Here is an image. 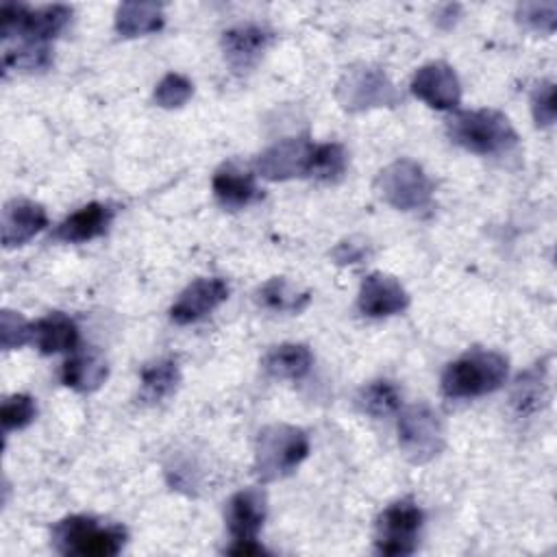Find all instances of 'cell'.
I'll list each match as a JSON object with an SVG mask.
<instances>
[{"instance_id": "1", "label": "cell", "mask_w": 557, "mask_h": 557, "mask_svg": "<svg viewBox=\"0 0 557 557\" xmlns=\"http://www.w3.org/2000/svg\"><path fill=\"white\" fill-rule=\"evenodd\" d=\"M509 363L492 350H472L450 361L442 374V392L450 398H472L496 392L507 379Z\"/></svg>"}, {"instance_id": "2", "label": "cell", "mask_w": 557, "mask_h": 557, "mask_svg": "<svg viewBox=\"0 0 557 557\" xmlns=\"http://www.w3.org/2000/svg\"><path fill=\"white\" fill-rule=\"evenodd\" d=\"M448 135L455 144L476 154L507 152L518 144V135L507 115L494 109L455 113L448 120Z\"/></svg>"}, {"instance_id": "3", "label": "cell", "mask_w": 557, "mask_h": 557, "mask_svg": "<svg viewBox=\"0 0 557 557\" xmlns=\"http://www.w3.org/2000/svg\"><path fill=\"white\" fill-rule=\"evenodd\" d=\"M309 455V437L292 424H270L259 431L255 448V468L261 481L287 476Z\"/></svg>"}, {"instance_id": "4", "label": "cell", "mask_w": 557, "mask_h": 557, "mask_svg": "<svg viewBox=\"0 0 557 557\" xmlns=\"http://www.w3.org/2000/svg\"><path fill=\"white\" fill-rule=\"evenodd\" d=\"M126 531L117 524H100L87 516H70L54 524L52 544L61 555L111 557L122 550Z\"/></svg>"}, {"instance_id": "5", "label": "cell", "mask_w": 557, "mask_h": 557, "mask_svg": "<svg viewBox=\"0 0 557 557\" xmlns=\"http://www.w3.org/2000/svg\"><path fill=\"white\" fill-rule=\"evenodd\" d=\"M444 424L426 403L409 405L398 418V444L413 463H426L444 448Z\"/></svg>"}, {"instance_id": "6", "label": "cell", "mask_w": 557, "mask_h": 557, "mask_svg": "<svg viewBox=\"0 0 557 557\" xmlns=\"http://www.w3.org/2000/svg\"><path fill=\"white\" fill-rule=\"evenodd\" d=\"M72 9L65 4H48L30 9L20 2H4L0 9L2 17V37L9 39L20 35L22 41L46 44L67 24Z\"/></svg>"}, {"instance_id": "7", "label": "cell", "mask_w": 557, "mask_h": 557, "mask_svg": "<svg viewBox=\"0 0 557 557\" xmlns=\"http://www.w3.org/2000/svg\"><path fill=\"white\" fill-rule=\"evenodd\" d=\"M381 198L400 211L420 209L431 200L433 185L424 170L411 159H398L389 163L376 178Z\"/></svg>"}, {"instance_id": "8", "label": "cell", "mask_w": 557, "mask_h": 557, "mask_svg": "<svg viewBox=\"0 0 557 557\" xmlns=\"http://www.w3.org/2000/svg\"><path fill=\"white\" fill-rule=\"evenodd\" d=\"M339 104L348 111H363L372 107H392L400 100L392 81L372 65H355L350 67L335 91Z\"/></svg>"}, {"instance_id": "9", "label": "cell", "mask_w": 557, "mask_h": 557, "mask_svg": "<svg viewBox=\"0 0 557 557\" xmlns=\"http://www.w3.org/2000/svg\"><path fill=\"white\" fill-rule=\"evenodd\" d=\"M420 527L422 509L411 498L392 503L376 520L374 542L379 553L389 557H403L413 553Z\"/></svg>"}, {"instance_id": "10", "label": "cell", "mask_w": 557, "mask_h": 557, "mask_svg": "<svg viewBox=\"0 0 557 557\" xmlns=\"http://www.w3.org/2000/svg\"><path fill=\"white\" fill-rule=\"evenodd\" d=\"M313 144L307 137H285L265 148L257 159V172L268 181L307 176Z\"/></svg>"}, {"instance_id": "11", "label": "cell", "mask_w": 557, "mask_h": 557, "mask_svg": "<svg viewBox=\"0 0 557 557\" xmlns=\"http://www.w3.org/2000/svg\"><path fill=\"white\" fill-rule=\"evenodd\" d=\"M411 91L416 98H420L437 111L453 109L461 98L459 78L455 70L444 61L422 65L411 81Z\"/></svg>"}, {"instance_id": "12", "label": "cell", "mask_w": 557, "mask_h": 557, "mask_svg": "<svg viewBox=\"0 0 557 557\" xmlns=\"http://www.w3.org/2000/svg\"><path fill=\"white\" fill-rule=\"evenodd\" d=\"M226 296L228 285L222 278H198L181 292V296L170 309V318L176 324H191L211 313L215 307H220L226 300Z\"/></svg>"}, {"instance_id": "13", "label": "cell", "mask_w": 557, "mask_h": 557, "mask_svg": "<svg viewBox=\"0 0 557 557\" xmlns=\"http://www.w3.org/2000/svg\"><path fill=\"white\" fill-rule=\"evenodd\" d=\"M409 305V294L405 287L389 274L372 272L363 278L359 289L357 307L363 315L385 318L400 313Z\"/></svg>"}, {"instance_id": "14", "label": "cell", "mask_w": 557, "mask_h": 557, "mask_svg": "<svg viewBox=\"0 0 557 557\" xmlns=\"http://www.w3.org/2000/svg\"><path fill=\"white\" fill-rule=\"evenodd\" d=\"M265 494L259 487L233 494L226 505V522L233 542H255L265 520Z\"/></svg>"}, {"instance_id": "15", "label": "cell", "mask_w": 557, "mask_h": 557, "mask_svg": "<svg viewBox=\"0 0 557 557\" xmlns=\"http://www.w3.org/2000/svg\"><path fill=\"white\" fill-rule=\"evenodd\" d=\"M270 41H272V33L257 24L233 26L222 35L224 57L235 72H246L255 67Z\"/></svg>"}, {"instance_id": "16", "label": "cell", "mask_w": 557, "mask_h": 557, "mask_svg": "<svg viewBox=\"0 0 557 557\" xmlns=\"http://www.w3.org/2000/svg\"><path fill=\"white\" fill-rule=\"evenodd\" d=\"M46 209L30 200H11L2 209V244L4 248L22 246L46 228Z\"/></svg>"}, {"instance_id": "17", "label": "cell", "mask_w": 557, "mask_h": 557, "mask_svg": "<svg viewBox=\"0 0 557 557\" xmlns=\"http://www.w3.org/2000/svg\"><path fill=\"white\" fill-rule=\"evenodd\" d=\"M213 194L222 207L242 209L259 198V187L252 174L226 163L213 176Z\"/></svg>"}, {"instance_id": "18", "label": "cell", "mask_w": 557, "mask_h": 557, "mask_svg": "<svg viewBox=\"0 0 557 557\" xmlns=\"http://www.w3.org/2000/svg\"><path fill=\"white\" fill-rule=\"evenodd\" d=\"M113 213L107 205L100 202H89L85 207H81L78 211H74L70 218H65L59 228H57V237L63 242H89L98 235H102L111 222Z\"/></svg>"}, {"instance_id": "19", "label": "cell", "mask_w": 557, "mask_h": 557, "mask_svg": "<svg viewBox=\"0 0 557 557\" xmlns=\"http://www.w3.org/2000/svg\"><path fill=\"white\" fill-rule=\"evenodd\" d=\"M33 342L44 355L74 350L78 342V329L65 313L54 311L33 324Z\"/></svg>"}, {"instance_id": "20", "label": "cell", "mask_w": 557, "mask_h": 557, "mask_svg": "<svg viewBox=\"0 0 557 557\" xmlns=\"http://www.w3.org/2000/svg\"><path fill=\"white\" fill-rule=\"evenodd\" d=\"M163 26V7L157 2H122L115 13V30L122 37H139Z\"/></svg>"}, {"instance_id": "21", "label": "cell", "mask_w": 557, "mask_h": 557, "mask_svg": "<svg viewBox=\"0 0 557 557\" xmlns=\"http://www.w3.org/2000/svg\"><path fill=\"white\" fill-rule=\"evenodd\" d=\"M109 374L107 361L96 352H76L63 366V383L76 392H94L98 389Z\"/></svg>"}, {"instance_id": "22", "label": "cell", "mask_w": 557, "mask_h": 557, "mask_svg": "<svg viewBox=\"0 0 557 557\" xmlns=\"http://www.w3.org/2000/svg\"><path fill=\"white\" fill-rule=\"evenodd\" d=\"M548 400V383L546 370L535 366L518 376L511 389V407L518 416H531L540 411Z\"/></svg>"}, {"instance_id": "23", "label": "cell", "mask_w": 557, "mask_h": 557, "mask_svg": "<svg viewBox=\"0 0 557 557\" xmlns=\"http://www.w3.org/2000/svg\"><path fill=\"white\" fill-rule=\"evenodd\" d=\"M263 368L274 379H302L311 368V352L302 344H281L265 355Z\"/></svg>"}, {"instance_id": "24", "label": "cell", "mask_w": 557, "mask_h": 557, "mask_svg": "<svg viewBox=\"0 0 557 557\" xmlns=\"http://www.w3.org/2000/svg\"><path fill=\"white\" fill-rule=\"evenodd\" d=\"M178 366L172 359H163L157 363H150L148 368H144L141 372V389H139V398L144 403H159L163 398H168L176 385H178Z\"/></svg>"}, {"instance_id": "25", "label": "cell", "mask_w": 557, "mask_h": 557, "mask_svg": "<svg viewBox=\"0 0 557 557\" xmlns=\"http://www.w3.org/2000/svg\"><path fill=\"white\" fill-rule=\"evenodd\" d=\"M357 405L372 418H385L400 407V394L389 381H372L359 389Z\"/></svg>"}, {"instance_id": "26", "label": "cell", "mask_w": 557, "mask_h": 557, "mask_svg": "<svg viewBox=\"0 0 557 557\" xmlns=\"http://www.w3.org/2000/svg\"><path fill=\"white\" fill-rule=\"evenodd\" d=\"M346 170V152L339 144H313L309 172L307 176L320 178V181H335Z\"/></svg>"}, {"instance_id": "27", "label": "cell", "mask_w": 557, "mask_h": 557, "mask_svg": "<svg viewBox=\"0 0 557 557\" xmlns=\"http://www.w3.org/2000/svg\"><path fill=\"white\" fill-rule=\"evenodd\" d=\"M259 300L263 307L274 311H292L298 313L309 305V294H296L285 278H270L259 289Z\"/></svg>"}, {"instance_id": "28", "label": "cell", "mask_w": 557, "mask_h": 557, "mask_svg": "<svg viewBox=\"0 0 557 557\" xmlns=\"http://www.w3.org/2000/svg\"><path fill=\"white\" fill-rule=\"evenodd\" d=\"M4 70L15 67L24 72L33 70H44L50 65V48L48 44H33V41H22L15 50L4 52Z\"/></svg>"}, {"instance_id": "29", "label": "cell", "mask_w": 557, "mask_h": 557, "mask_svg": "<svg viewBox=\"0 0 557 557\" xmlns=\"http://www.w3.org/2000/svg\"><path fill=\"white\" fill-rule=\"evenodd\" d=\"M191 91H194V87L183 74L170 72L154 87V102L163 109H176V107H183L191 98Z\"/></svg>"}, {"instance_id": "30", "label": "cell", "mask_w": 557, "mask_h": 557, "mask_svg": "<svg viewBox=\"0 0 557 557\" xmlns=\"http://www.w3.org/2000/svg\"><path fill=\"white\" fill-rule=\"evenodd\" d=\"M37 413L35 400L26 394H13L2 403V411H0V420H2V429L4 431H17L24 429L33 422Z\"/></svg>"}, {"instance_id": "31", "label": "cell", "mask_w": 557, "mask_h": 557, "mask_svg": "<svg viewBox=\"0 0 557 557\" xmlns=\"http://www.w3.org/2000/svg\"><path fill=\"white\" fill-rule=\"evenodd\" d=\"M33 342V324H28L15 311H2L0 315V344L4 350H13Z\"/></svg>"}, {"instance_id": "32", "label": "cell", "mask_w": 557, "mask_h": 557, "mask_svg": "<svg viewBox=\"0 0 557 557\" xmlns=\"http://www.w3.org/2000/svg\"><path fill=\"white\" fill-rule=\"evenodd\" d=\"M518 17L533 30L553 33L555 24H557V4L555 2H524L518 7Z\"/></svg>"}, {"instance_id": "33", "label": "cell", "mask_w": 557, "mask_h": 557, "mask_svg": "<svg viewBox=\"0 0 557 557\" xmlns=\"http://www.w3.org/2000/svg\"><path fill=\"white\" fill-rule=\"evenodd\" d=\"M531 111L537 126H550L557 115L555 104V85L553 83H540L531 94Z\"/></svg>"}]
</instances>
